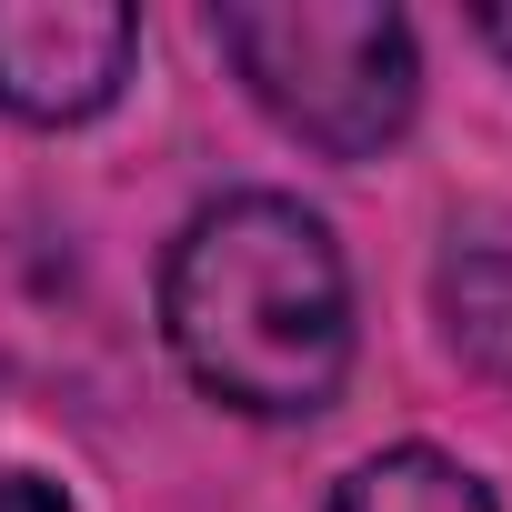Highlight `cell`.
Here are the masks:
<instances>
[{
    "label": "cell",
    "mask_w": 512,
    "mask_h": 512,
    "mask_svg": "<svg viewBox=\"0 0 512 512\" xmlns=\"http://www.w3.org/2000/svg\"><path fill=\"white\" fill-rule=\"evenodd\" d=\"M171 362L251 422H312L352 372V272L322 211L282 191H231L181 221L161 262Z\"/></svg>",
    "instance_id": "cell-1"
},
{
    "label": "cell",
    "mask_w": 512,
    "mask_h": 512,
    "mask_svg": "<svg viewBox=\"0 0 512 512\" xmlns=\"http://www.w3.org/2000/svg\"><path fill=\"white\" fill-rule=\"evenodd\" d=\"M0 512H71V492L41 472H0Z\"/></svg>",
    "instance_id": "cell-6"
},
{
    "label": "cell",
    "mask_w": 512,
    "mask_h": 512,
    "mask_svg": "<svg viewBox=\"0 0 512 512\" xmlns=\"http://www.w3.org/2000/svg\"><path fill=\"white\" fill-rule=\"evenodd\" d=\"M141 61V11L121 0H0V111L11 121H91L121 101Z\"/></svg>",
    "instance_id": "cell-3"
},
{
    "label": "cell",
    "mask_w": 512,
    "mask_h": 512,
    "mask_svg": "<svg viewBox=\"0 0 512 512\" xmlns=\"http://www.w3.org/2000/svg\"><path fill=\"white\" fill-rule=\"evenodd\" d=\"M442 332L462 362L512 382V241H472L442 262Z\"/></svg>",
    "instance_id": "cell-5"
},
{
    "label": "cell",
    "mask_w": 512,
    "mask_h": 512,
    "mask_svg": "<svg viewBox=\"0 0 512 512\" xmlns=\"http://www.w3.org/2000/svg\"><path fill=\"white\" fill-rule=\"evenodd\" d=\"M472 31H482V41L512 61V0H482V11H472Z\"/></svg>",
    "instance_id": "cell-7"
},
{
    "label": "cell",
    "mask_w": 512,
    "mask_h": 512,
    "mask_svg": "<svg viewBox=\"0 0 512 512\" xmlns=\"http://www.w3.org/2000/svg\"><path fill=\"white\" fill-rule=\"evenodd\" d=\"M211 41L241 91L322 161H372L422 111L412 21L382 0H231L211 11Z\"/></svg>",
    "instance_id": "cell-2"
},
{
    "label": "cell",
    "mask_w": 512,
    "mask_h": 512,
    "mask_svg": "<svg viewBox=\"0 0 512 512\" xmlns=\"http://www.w3.org/2000/svg\"><path fill=\"white\" fill-rule=\"evenodd\" d=\"M332 512H492V492H482L472 462H452L432 442H392V452H372V462L342 472Z\"/></svg>",
    "instance_id": "cell-4"
}]
</instances>
